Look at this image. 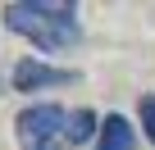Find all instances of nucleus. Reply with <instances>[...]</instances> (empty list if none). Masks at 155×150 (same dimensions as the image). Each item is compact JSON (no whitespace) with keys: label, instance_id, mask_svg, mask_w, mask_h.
<instances>
[{"label":"nucleus","instance_id":"nucleus-6","mask_svg":"<svg viewBox=\"0 0 155 150\" xmlns=\"http://www.w3.org/2000/svg\"><path fill=\"white\" fill-rule=\"evenodd\" d=\"M141 127H146V136L155 145V96H141Z\"/></svg>","mask_w":155,"mask_h":150},{"label":"nucleus","instance_id":"nucleus-4","mask_svg":"<svg viewBox=\"0 0 155 150\" xmlns=\"http://www.w3.org/2000/svg\"><path fill=\"white\" fill-rule=\"evenodd\" d=\"M132 127H128V118L123 114H110V118H101V136H96V150H132Z\"/></svg>","mask_w":155,"mask_h":150},{"label":"nucleus","instance_id":"nucleus-1","mask_svg":"<svg viewBox=\"0 0 155 150\" xmlns=\"http://www.w3.org/2000/svg\"><path fill=\"white\" fill-rule=\"evenodd\" d=\"M5 27L28 37L32 46L41 50H59V46H73L82 37L73 18V5H41V0H18V5H5Z\"/></svg>","mask_w":155,"mask_h":150},{"label":"nucleus","instance_id":"nucleus-2","mask_svg":"<svg viewBox=\"0 0 155 150\" xmlns=\"http://www.w3.org/2000/svg\"><path fill=\"white\" fill-rule=\"evenodd\" d=\"M64 123H68V114L59 105H28L14 118V136L23 150H55V145H64Z\"/></svg>","mask_w":155,"mask_h":150},{"label":"nucleus","instance_id":"nucleus-5","mask_svg":"<svg viewBox=\"0 0 155 150\" xmlns=\"http://www.w3.org/2000/svg\"><path fill=\"white\" fill-rule=\"evenodd\" d=\"M91 132H101V118H96L91 109H73L68 123H64V145H82Z\"/></svg>","mask_w":155,"mask_h":150},{"label":"nucleus","instance_id":"nucleus-3","mask_svg":"<svg viewBox=\"0 0 155 150\" xmlns=\"http://www.w3.org/2000/svg\"><path fill=\"white\" fill-rule=\"evenodd\" d=\"M78 73H68V68H50V64H41V59H18V68H14V87L18 91H37V87H59V82H73Z\"/></svg>","mask_w":155,"mask_h":150}]
</instances>
